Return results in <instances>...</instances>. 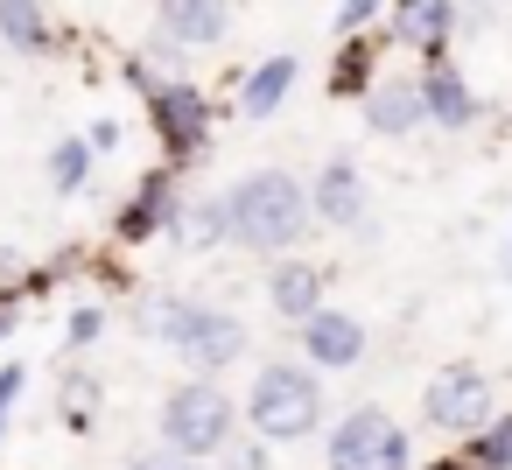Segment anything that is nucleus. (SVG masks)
Returning a JSON list of instances; mask_svg holds the SVG:
<instances>
[{"label":"nucleus","instance_id":"obj_1","mask_svg":"<svg viewBox=\"0 0 512 470\" xmlns=\"http://www.w3.org/2000/svg\"><path fill=\"white\" fill-rule=\"evenodd\" d=\"M225 225H232V246L246 253H288L316 218H309V190L288 169H253L225 190Z\"/></svg>","mask_w":512,"mask_h":470},{"label":"nucleus","instance_id":"obj_2","mask_svg":"<svg viewBox=\"0 0 512 470\" xmlns=\"http://www.w3.org/2000/svg\"><path fill=\"white\" fill-rule=\"evenodd\" d=\"M316 421H323V379H316V365H288V358H274V365L253 372L246 428H253L267 449H274V442H302V435H316Z\"/></svg>","mask_w":512,"mask_h":470},{"label":"nucleus","instance_id":"obj_3","mask_svg":"<svg viewBox=\"0 0 512 470\" xmlns=\"http://www.w3.org/2000/svg\"><path fill=\"white\" fill-rule=\"evenodd\" d=\"M148 330H155L169 351H183V365H197V379H211V372H225V365L246 358V323H239L232 309L155 302V309H148Z\"/></svg>","mask_w":512,"mask_h":470},{"label":"nucleus","instance_id":"obj_4","mask_svg":"<svg viewBox=\"0 0 512 470\" xmlns=\"http://www.w3.org/2000/svg\"><path fill=\"white\" fill-rule=\"evenodd\" d=\"M232 428H239V407H232V393L218 386V379H183V386H169V400H162V449L169 456H218L225 442H232Z\"/></svg>","mask_w":512,"mask_h":470},{"label":"nucleus","instance_id":"obj_5","mask_svg":"<svg viewBox=\"0 0 512 470\" xmlns=\"http://www.w3.org/2000/svg\"><path fill=\"white\" fill-rule=\"evenodd\" d=\"M330 470H414V442L386 407H351L330 428Z\"/></svg>","mask_w":512,"mask_h":470},{"label":"nucleus","instance_id":"obj_6","mask_svg":"<svg viewBox=\"0 0 512 470\" xmlns=\"http://www.w3.org/2000/svg\"><path fill=\"white\" fill-rule=\"evenodd\" d=\"M421 421L435 428V435H470V428H484L491 421V379L477 372V365H442L435 379H428V393H421Z\"/></svg>","mask_w":512,"mask_h":470},{"label":"nucleus","instance_id":"obj_7","mask_svg":"<svg viewBox=\"0 0 512 470\" xmlns=\"http://www.w3.org/2000/svg\"><path fill=\"white\" fill-rule=\"evenodd\" d=\"M148 120H155V141H162L176 162L204 155V141H211V106H204V92L183 85V78H162V85L148 92Z\"/></svg>","mask_w":512,"mask_h":470},{"label":"nucleus","instance_id":"obj_8","mask_svg":"<svg viewBox=\"0 0 512 470\" xmlns=\"http://www.w3.org/2000/svg\"><path fill=\"white\" fill-rule=\"evenodd\" d=\"M295 330H302V358H309L316 372H351V365L365 358V323H358L351 309H316V316H302Z\"/></svg>","mask_w":512,"mask_h":470},{"label":"nucleus","instance_id":"obj_9","mask_svg":"<svg viewBox=\"0 0 512 470\" xmlns=\"http://www.w3.org/2000/svg\"><path fill=\"white\" fill-rule=\"evenodd\" d=\"M414 92H421L428 120H435V127H449V134H463V127L477 120V99H470V85H463V71H456L449 57H421Z\"/></svg>","mask_w":512,"mask_h":470},{"label":"nucleus","instance_id":"obj_10","mask_svg":"<svg viewBox=\"0 0 512 470\" xmlns=\"http://www.w3.org/2000/svg\"><path fill=\"white\" fill-rule=\"evenodd\" d=\"M358 113H365V127H372L379 141H400V134H414V127L428 120L414 78H372V92L358 99Z\"/></svg>","mask_w":512,"mask_h":470},{"label":"nucleus","instance_id":"obj_11","mask_svg":"<svg viewBox=\"0 0 512 470\" xmlns=\"http://www.w3.org/2000/svg\"><path fill=\"white\" fill-rule=\"evenodd\" d=\"M309 218L316 225H358L365 218V176H358V162H323L316 169V183H309Z\"/></svg>","mask_w":512,"mask_h":470},{"label":"nucleus","instance_id":"obj_12","mask_svg":"<svg viewBox=\"0 0 512 470\" xmlns=\"http://www.w3.org/2000/svg\"><path fill=\"white\" fill-rule=\"evenodd\" d=\"M449 36H456V0H393V43L442 57Z\"/></svg>","mask_w":512,"mask_h":470},{"label":"nucleus","instance_id":"obj_13","mask_svg":"<svg viewBox=\"0 0 512 470\" xmlns=\"http://www.w3.org/2000/svg\"><path fill=\"white\" fill-rule=\"evenodd\" d=\"M176 204H183V197H176V176H169V169H155V176L134 190V204L113 218V232H120L127 246H141V239H155V232H169V225H176Z\"/></svg>","mask_w":512,"mask_h":470},{"label":"nucleus","instance_id":"obj_14","mask_svg":"<svg viewBox=\"0 0 512 470\" xmlns=\"http://www.w3.org/2000/svg\"><path fill=\"white\" fill-rule=\"evenodd\" d=\"M232 29V0H162V43L204 50Z\"/></svg>","mask_w":512,"mask_h":470},{"label":"nucleus","instance_id":"obj_15","mask_svg":"<svg viewBox=\"0 0 512 470\" xmlns=\"http://www.w3.org/2000/svg\"><path fill=\"white\" fill-rule=\"evenodd\" d=\"M267 302H274L281 323H302V316L323 309V274H316L309 260H274V274H267Z\"/></svg>","mask_w":512,"mask_h":470},{"label":"nucleus","instance_id":"obj_16","mask_svg":"<svg viewBox=\"0 0 512 470\" xmlns=\"http://www.w3.org/2000/svg\"><path fill=\"white\" fill-rule=\"evenodd\" d=\"M295 78H302V64H295V57H267V64H253V71H246V85H239V113H246V120H274V113H281V99L295 92Z\"/></svg>","mask_w":512,"mask_h":470},{"label":"nucleus","instance_id":"obj_17","mask_svg":"<svg viewBox=\"0 0 512 470\" xmlns=\"http://www.w3.org/2000/svg\"><path fill=\"white\" fill-rule=\"evenodd\" d=\"M449 470H512V414H491L484 428L463 435V456Z\"/></svg>","mask_w":512,"mask_h":470},{"label":"nucleus","instance_id":"obj_18","mask_svg":"<svg viewBox=\"0 0 512 470\" xmlns=\"http://www.w3.org/2000/svg\"><path fill=\"white\" fill-rule=\"evenodd\" d=\"M190 253H211V246H225L232 239V225H225V197H204V204H176V225H169Z\"/></svg>","mask_w":512,"mask_h":470},{"label":"nucleus","instance_id":"obj_19","mask_svg":"<svg viewBox=\"0 0 512 470\" xmlns=\"http://www.w3.org/2000/svg\"><path fill=\"white\" fill-rule=\"evenodd\" d=\"M330 92H337V99H365V92H372V43H365V36H337Z\"/></svg>","mask_w":512,"mask_h":470},{"label":"nucleus","instance_id":"obj_20","mask_svg":"<svg viewBox=\"0 0 512 470\" xmlns=\"http://www.w3.org/2000/svg\"><path fill=\"white\" fill-rule=\"evenodd\" d=\"M0 43L8 50H43L50 43V22H43V0H0Z\"/></svg>","mask_w":512,"mask_h":470},{"label":"nucleus","instance_id":"obj_21","mask_svg":"<svg viewBox=\"0 0 512 470\" xmlns=\"http://www.w3.org/2000/svg\"><path fill=\"white\" fill-rule=\"evenodd\" d=\"M85 176H92V141H57L50 148V190L57 197H78Z\"/></svg>","mask_w":512,"mask_h":470},{"label":"nucleus","instance_id":"obj_22","mask_svg":"<svg viewBox=\"0 0 512 470\" xmlns=\"http://www.w3.org/2000/svg\"><path fill=\"white\" fill-rule=\"evenodd\" d=\"M218 470H267V442L253 435V442H225L218 449Z\"/></svg>","mask_w":512,"mask_h":470},{"label":"nucleus","instance_id":"obj_23","mask_svg":"<svg viewBox=\"0 0 512 470\" xmlns=\"http://www.w3.org/2000/svg\"><path fill=\"white\" fill-rule=\"evenodd\" d=\"M379 8H386V0H344V8H337V36H365Z\"/></svg>","mask_w":512,"mask_h":470},{"label":"nucleus","instance_id":"obj_24","mask_svg":"<svg viewBox=\"0 0 512 470\" xmlns=\"http://www.w3.org/2000/svg\"><path fill=\"white\" fill-rule=\"evenodd\" d=\"M22 386H29L22 365H0V435H8V414H15V400H22Z\"/></svg>","mask_w":512,"mask_h":470},{"label":"nucleus","instance_id":"obj_25","mask_svg":"<svg viewBox=\"0 0 512 470\" xmlns=\"http://www.w3.org/2000/svg\"><path fill=\"white\" fill-rule=\"evenodd\" d=\"M99 330H106V309H71V330H64V337H71V344L85 351V344H92Z\"/></svg>","mask_w":512,"mask_h":470},{"label":"nucleus","instance_id":"obj_26","mask_svg":"<svg viewBox=\"0 0 512 470\" xmlns=\"http://www.w3.org/2000/svg\"><path fill=\"white\" fill-rule=\"evenodd\" d=\"M127 470H197L190 456H169V449H155V456H134Z\"/></svg>","mask_w":512,"mask_h":470},{"label":"nucleus","instance_id":"obj_27","mask_svg":"<svg viewBox=\"0 0 512 470\" xmlns=\"http://www.w3.org/2000/svg\"><path fill=\"white\" fill-rule=\"evenodd\" d=\"M85 141H92V155H106V148H120V127H113V120H99Z\"/></svg>","mask_w":512,"mask_h":470},{"label":"nucleus","instance_id":"obj_28","mask_svg":"<svg viewBox=\"0 0 512 470\" xmlns=\"http://www.w3.org/2000/svg\"><path fill=\"white\" fill-rule=\"evenodd\" d=\"M477 8H491V0H477Z\"/></svg>","mask_w":512,"mask_h":470}]
</instances>
